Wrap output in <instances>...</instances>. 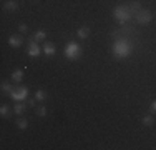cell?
Returning <instances> with one entry per match:
<instances>
[{
	"instance_id": "1",
	"label": "cell",
	"mask_w": 156,
	"mask_h": 150,
	"mask_svg": "<svg viewBox=\"0 0 156 150\" xmlns=\"http://www.w3.org/2000/svg\"><path fill=\"white\" fill-rule=\"evenodd\" d=\"M111 50H113L115 58H126V57L131 55L133 45L128 42V39H120V40H116V42H113Z\"/></svg>"
},
{
	"instance_id": "2",
	"label": "cell",
	"mask_w": 156,
	"mask_h": 150,
	"mask_svg": "<svg viewBox=\"0 0 156 150\" xmlns=\"http://www.w3.org/2000/svg\"><path fill=\"white\" fill-rule=\"evenodd\" d=\"M131 10H129V7L128 5H118V7H115V10H113V17L116 18L120 24H126V22H129L131 20Z\"/></svg>"
},
{
	"instance_id": "3",
	"label": "cell",
	"mask_w": 156,
	"mask_h": 150,
	"mask_svg": "<svg viewBox=\"0 0 156 150\" xmlns=\"http://www.w3.org/2000/svg\"><path fill=\"white\" fill-rule=\"evenodd\" d=\"M80 55H81V47L76 42L66 43V47H65V57L68 60H76V58H80Z\"/></svg>"
},
{
	"instance_id": "4",
	"label": "cell",
	"mask_w": 156,
	"mask_h": 150,
	"mask_svg": "<svg viewBox=\"0 0 156 150\" xmlns=\"http://www.w3.org/2000/svg\"><path fill=\"white\" fill-rule=\"evenodd\" d=\"M10 97L17 102H22V100H27L28 99V88L27 87H18V88H13L10 92Z\"/></svg>"
},
{
	"instance_id": "5",
	"label": "cell",
	"mask_w": 156,
	"mask_h": 150,
	"mask_svg": "<svg viewBox=\"0 0 156 150\" xmlns=\"http://www.w3.org/2000/svg\"><path fill=\"white\" fill-rule=\"evenodd\" d=\"M151 18H153V15H151L150 10H143V9H141L140 12L136 13V22H138V24L146 25V24H150V22H151Z\"/></svg>"
},
{
	"instance_id": "6",
	"label": "cell",
	"mask_w": 156,
	"mask_h": 150,
	"mask_svg": "<svg viewBox=\"0 0 156 150\" xmlns=\"http://www.w3.org/2000/svg\"><path fill=\"white\" fill-rule=\"evenodd\" d=\"M43 52H45L47 57H53V55L57 54V47H55V43H51V42H45L43 43Z\"/></svg>"
},
{
	"instance_id": "7",
	"label": "cell",
	"mask_w": 156,
	"mask_h": 150,
	"mask_svg": "<svg viewBox=\"0 0 156 150\" xmlns=\"http://www.w3.org/2000/svg\"><path fill=\"white\" fill-rule=\"evenodd\" d=\"M27 54L30 55V57H38V55H40V47L37 45L35 40H32V42L28 43V50H27Z\"/></svg>"
},
{
	"instance_id": "8",
	"label": "cell",
	"mask_w": 156,
	"mask_h": 150,
	"mask_svg": "<svg viewBox=\"0 0 156 150\" xmlns=\"http://www.w3.org/2000/svg\"><path fill=\"white\" fill-rule=\"evenodd\" d=\"M9 45L10 47H20V45H23V37L22 35H10L9 37Z\"/></svg>"
},
{
	"instance_id": "9",
	"label": "cell",
	"mask_w": 156,
	"mask_h": 150,
	"mask_svg": "<svg viewBox=\"0 0 156 150\" xmlns=\"http://www.w3.org/2000/svg\"><path fill=\"white\" fill-rule=\"evenodd\" d=\"M76 35H78V39H81V40L88 39V37H90V27H80L76 32Z\"/></svg>"
},
{
	"instance_id": "10",
	"label": "cell",
	"mask_w": 156,
	"mask_h": 150,
	"mask_svg": "<svg viewBox=\"0 0 156 150\" xmlns=\"http://www.w3.org/2000/svg\"><path fill=\"white\" fill-rule=\"evenodd\" d=\"M17 7H18V3L15 2V0H7L5 5H3V9L9 10V12H13V10H17Z\"/></svg>"
},
{
	"instance_id": "11",
	"label": "cell",
	"mask_w": 156,
	"mask_h": 150,
	"mask_svg": "<svg viewBox=\"0 0 156 150\" xmlns=\"http://www.w3.org/2000/svg\"><path fill=\"white\" fill-rule=\"evenodd\" d=\"M10 114H12L10 107H9V105H5V103H3L2 107H0V115H2L3 118H7V117H10Z\"/></svg>"
},
{
	"instance_id": "12",
	"label": "cell",
	"mask_w": 156,
	"mask_h": 150,
	"mask_svg": "<svg viewBox=\"0 0 156 150\" xmlns=\"http://www.w3.org/2000/svg\"><path fill=\"white\" fill-rule=\"evenodd\" d=\"M128 7H129V10H131V13H135V15L141 10V3H140V2H136V0H135V2H131Z\"/></svg>"
},
{
	"instance_id": "13",
	"label": "cell",
	"mask_w": 156,
	"mask_h": 150,
	"mask_svg": "<svg viewBox=\"0 0 156 150\" xmlns=\"http://www.w3.org/2000/svg\"><path fill=\"white\" fill-rule=\"evenodd\" d=\"M17 127H18L20 130H25V129L28 127V120L25 118V117H20V118L17 120Z\"/></svg>"
},
{
	"instance_id": "14",
	"label": "cell",
	"mask_w": 156,
	"mask_h": 150,
	"mask_svg": "<svg viewBox=\"0 0 156 150\" xmlns=\"http://www.w3.org/2000/svg\"><path fill=\"white\" fill-rule=\"evenodd\" d=\"M33 39H35L37 42H40V40H45V39H47V33L43 32V30H37V32L33 33Z\"/></svg>"
},
{
	"instance_id": "15",
	"label": "cell",
	"mask_w": 156,
	"mask_h": 150,
	"mask_svg": "<svg viewBox=\"0 0 156 150\" xmlns=\"http://www.w3.org/2000/svg\"><path fill=\"white\" fill-rule=\"evenodd\" d=\"M22 78H23V70H15V72L12 73V80L13 82H20Z\"/></svg>"
},
{
	"instance_id": "16",
	"label": "cell",
	"mask_w": 156,
	"mask_h": 150,
	"mask_svg": "<svg viewBox=\"0 0 156 150\" xmlns=\"http://www.w3.org/2000/svg\"><path fill=\"white\" fill-rule=\"evenodd\" d=\"M35 99L38 100V102H43V100L47 99V92H45V90H37V93H35Z\"/></svg>"
},
{
	"instance_id": "17",
	"label": "cell",
	"mask_w": 156,
	"mask_h": 150,
	"mask_svg": "<svg viewBox=\"0 0 156 150\" xmlns=\"http://www.w3.org/2000/svg\"><path fill=\"white\" fill-rule=\"evenodd\" d=\"M12 90H13V87L10 85V82H3V84H2V92H5V93H9V95H10Z\"/></svg>"
},
{
	"instance_id": "18",
	"label": "cell",
	"mask_w": 156,
	"mask_h": 150,
	"mask_svg": "<svg viewBox=\"0 0 156 150\" xmlns=\"http://www.w3.org/2000/svg\"><path fill=\"white\" fill-rule=\"evenodd\" d=\"M13 112H15L17 115H22L25 112V105L23 103H17L15 107H13Z\"/></svg>"
},
{
	"instance_id": "19",
	"label": "cell",
	"mask_w": 156,
	"mask_h": 150,
	"mask_svg": "<svg viewBox=\"0 0 156 150\" xmlns=\"http://www.w3.org/2000/svg\"><path fill=\"white\" fill-rule=\"evenodd\" d=\"M154 123V118L151 117V115H146V117H143V125H146V127H151Z\"/></svg>"
},
{
	"instance_id": "20",
	"label": "cell",
	"mask_w": 156,
	"mask_h": 150,
	"mask_svg": "<svg viewBox=\"0 0 156 150\" xmlns=\"http://www.w3.org/2000/svg\"><path fill=\"white\" fill-rule=\"evenodd\" d=\"M37 115H38V117H45L47 115V107L45 105H42V107L37 108Z\"/></svg>"
},
{
	"instance_id": "21",
	"label": "cell",
	"mask_w": 156,
	"mask_h": 150,
	"mask_svg": "<svg viewBox=\"0 0 156 150\" xmlns=\"http://www.w3.org/2000/svg\"><path fill=\"white\" fill-rule=\"evenodd\" d=\"M18 30H20V33H27L28 32V27L25 24H20V25H18Z\"/></svg>"
},
{
	"instance_id": "22",
	"label": "cell",
	"mask_w": 156,
	"mask_h": 150,
	"mask_svg": "<svg viewBox=\"0 0 156 150\" xmlns=\"http://www.w3.org/2000/svg\"><path fill=\"white\" fill-rule=\"evenodd\" d=\"M150 112H151V114H156V100H153V102H151V105H150Z\"/></svg>"
},
{
	"instance_id": "23",
	"label": "cell",
	"mask_w": 156,
	"mask_h": 150,
	"mask_svg": "<svg viewBox=\"0 0 156 150\" xmlns=\"http://www.w3.org/2000/svg\"><path fill=\"white\" fill-rule=\"evenodd\" d=\"M35 102H37V99H27V105H28V107H35Z\"/></svg>"
}]
</instances>
